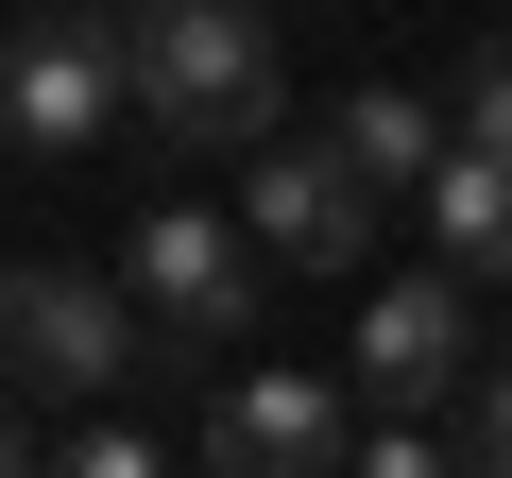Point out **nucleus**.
<instances>
[{"label":"nucleus","mask_w":512,"mask_h":478,"mask_svg":"<svg viewBox=\"0 0 512 478\" xmlns=\"http://www.w3.org/2000/svg\"><path fill=\"white\" fill-rule=\"evenodd\" d=\"M0 342H18V393H35V410H120V393L171 359V325L137 308V274H86V257H18Z\"/></svg>","instance_id":"f257e3e1"},{"label":"nucleus","mask_w":512,"mask_h":478,"mask_svg":"<svg viewBox=\"0 0 512 478\" xmlns=\"http://www.w3.org/2000/svg\"><path fill=\"white\" fill-rule=\"evenodd\" d=\"M291 69H274V18L256 0H154L137 18V120L171 154H222V137H274Z\"/></svg>","instance_id":"f03ea898"},{"label":"nucleus","mask_w":512,"mask_h":478,"mask_svg":"<svg viewBox=\"0 0 512 478\" xmlns=\"http://www.w3.org/2000/svg\"><path fill=\"white\" fill-rule=\"evenodd\" d=\"M120 274L171 325V359H256V291H274V239H239L222 205H137L120 222Z\"/></svg>","instance_id":"7ed1b4c3"},{"label":"nucleus","mask_w":512,"mask_h":478,"mask_svg":"<svg viewBox=\"0 0 512 478\" xmlns=\"http://www.w3.org/2000/svg\"><path fill=\"white\" fill-rule=\"evenodd\" d=\"M0 120H18V154H86L103 120H137V18H35L18 69H0Z\"/></svg>","instance_id":"20e7f679"},{"label":"nucleus","mask_w":512,"mask_h":478,"mask_svg":"<svg viewBox=\"0 0 512 478\" xmlns=\"http://www.w3.org/2000/svg\"><path fill=\"white\" fill-rule=\"evenodd\" d=\"M239 222L274 239V274H359L376 222H393V188H376L342 137H308V154H256V171H239Z\"/></svg>","instance_id":"39448f33"},{"label":"nucleus","mask_w":512,"mask_h":478,"mask_svg":"<svg viewBox=\"0 0 512 478\" xmlns=\"http://www.w3.org/2000/svg\"><path fill=\"white\" fill-rule=\"evenodd\" d=\"M205 478H359V410L342 376H239L205 393Z\"/></svg>","instance_id":"423d86ee"},{"label":"nucleus","mask_w":512,"mask_h":478,"mask_svg":"<svg viewBox=\"0 0 512 478\" xmlns=\"http://www.w3.org/2000/svg\"><path fill=\"white\" fill-rule=\"evenodd\" d=\"M461 291H478V274H444V257L359 291V393H376V410H427V393L478 376V308H461Z\"/></svg>","instance_id":"0eeeda50"},{"label":"nucleus","mask_w":512,"mask_h":478,"mask_svg":"<svg viewBox=\"0 0 512 478\" xmlns=\"http://www.w3.org/2000/svg\"><path fill=\"white\" fill-rule=\"evenodd\" d=\"M410 205H427V257H444V274L512 291V154H478V137H461V154H444Z\"/></svg>","instance_id":"6e6552de"},{"label":"nucleus","mask_w":512,"mask_h":478,"mask_svg":"<svg viewBox=\"0 0 512 478\" xmlns=\"http://www.w3.org/2000/svg\"><path fill=\"white\" fill-rule=\"evenodd\" d=\"M325 137H342V154H359L376 188H427V171L461 154V120H427L410 86H342V120H325Z\"/></svg>","instance_id":"1a4fd4ad"},{"label":"nucleus","mask_w":512,"mask_h":478,"mask_svg":"<svg viewBox=\"0 0 512 478\" xmlns=\"http://www.w3.org/2000/svg\"><path fill=\"white\" fill-rule=\"evenodd\" d=\"M18 478H171V461H154V427L103 410V427H69V444H18Z\"/></svg>","instance_id":"9d476101"},{"label":"nucleus","mask_w":512,"mask_h":478,"mask_svg":"<svg viewBox=\"0 0 512 478\" xmlns=\"http://www.w3.org/2000/svg\"><path fill=\"white\" fill-rule=\"evenodd\" d=\"M461 478H512V359H478L461 393Z\"/></svg>","instance_id":"9b49d317"},{"label":"nucleus","mask_w":512,"mask_h":478,"mask_svg":"<svg viewBox=\"0 0 512 478\" xmlns=\"http://www.w3.org/2000/svg\"><path fill=\"white\" fill-rule=\"evenodd\" d=\"M461 137H478V154H512V35L461 69Z\"/></svg>","instance_id":"f8f14e48"},{"label":"nucleus","mask_w":512,"mask_h":478,"mask_svg":"<svg viewBox=\"0 0 512 478\" xmlns=\"http://www.w3.org/2000/svg\"><path fill=\"white\" fill-rule=\"evenodd\" d=\"M359 478H461V461H444V444H410V427H376V444H359Z\"/></svg>","instance_id":"ddd939ff"},{"label":"nucleus","mask_w":512,"mask_h":478,"mask_svg":"<svg viewBox=\"0 0 512 478\" xmlns=\"http://www.w3.org/2000/svg\"><path fill=\"white\" fill-rule=\"evenodd\" d=\"M18 18H154V0H18Z\"/></svg>","instance_id":"4468645a"}]
</instances>
